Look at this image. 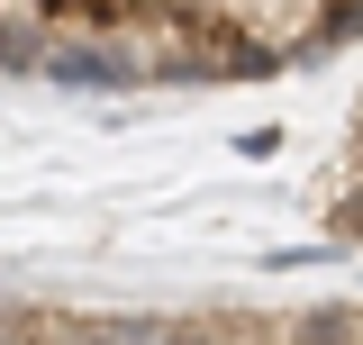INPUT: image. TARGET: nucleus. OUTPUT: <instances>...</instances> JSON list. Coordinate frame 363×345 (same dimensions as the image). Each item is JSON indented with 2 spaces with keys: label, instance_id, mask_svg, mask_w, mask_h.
I'll use <instances>...</instances> for the list:
<instances>
[{
  "label": "nucleus",
  "instance_id": "3",
  "mask_svg": "<svg viewBox=\"0 0 363 345\" xmlns=\"http://www.w3.org/2000/svg\"><path fill=\"white\" fill-rule=\"evenodd\" d=\"M354 172H363V128H354Z\"/></svg>",
  "mask_w": 363,
  "mask_h": 345
},
{
  "label": "nucleus",
  "instance_id": "4",
  "mask_svg": "<svg viewBox=\"0 0 363 345\" xmlns=\"http://www.w3.org/2000/svg\"><path fill=\"white\" fill-rule=\"evenodd\" d=\"M354 345H363V309H354Z\"/></svg>",
  "mask_w": 363,
  "mask_h": 345
},
{
  "label": "nucleus",
  "instance_id": "2",
  "mask_svg": "<svg viewBox=\"0 0 363 345\" xmlns=\"http://www.w3.org/2000/svg\"><path fill=\"white\" fill-rule=\"evenodd\" d=\"M336 236H354V246H363V172H354V191L336 200Z\"/></svg>",
  "mask_w": 363,
  "mask_h": 345
},
{
  "label": "nucleus",
  "instance_id": "1",
  "mask_svg": "<svg viewBox=\"0 0 363 345\" xmlns=\"http://www.w3.org/2000/svg\"><path fill=\"white\" fill-rule=\"evenodd\" d=\"M45 37H55V28H45L28 0H0V73H37V64H45Z\"/></svg>",
  "mask_w": 363,
  "mask_h": 345
}]
</instances>
